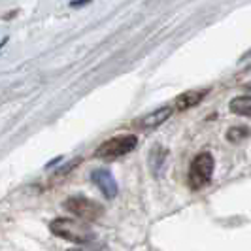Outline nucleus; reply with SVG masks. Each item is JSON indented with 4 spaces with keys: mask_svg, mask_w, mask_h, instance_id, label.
I'll return each mask as SVG.
<instances>
[{
    "mask_svg": "<svg viewBox=\"0 0 251 251\" xmlns=\"http://www.w3.org/2000/svg\"><path fill=\"white\" fill-rule=\"evenodd\" d=\"M174 112V108L172 106H163V108H157V110H153L150 112L148 115H144L142 119H138L134 125L142 128V130H151V128H157V126H161L172 115Z\"/></svg>",
    "mask_w": 251,
    "mask_h": 251,
    "instance_id": "39448f33",
    "label": "nucleus"
},
{
    "mask_svg": "<svg viewBox=\"0 0 251 251\" xmlns=\"http://www.w3.org/2000/svg\"><path fill=\"white\" fill-rule=\"evenodd\" d=\"M228 110L242 117H251V97H236L228 102Z\"/></svg>",
    "mask_w": 251,
    "mask_h": 251,
    "instance_id": "6e6552de",
    "label": "nucleus"
},
{
    "mask_svg": "<svg viewBox=\"0 0 251 251\" xmlns=\"http://www.w3.org/2000/svg\"><path fill=\"white\" fill-rule=\"evenodd\" d=\"M6 42H8V38H4V40H2V42H0V50H2V48H4V46H6Z\"/></svg>",
    "mask_w": 251,
    "mask_h": 251,
    "instance_id": "ddd939ff",
    "label": "nucleus"
},
{
    "mask_svg": "<svg viewBox=\"0 0 251 251\" xmlns=\"http://www.w3.org/2000/svg\"><path fill=\"white\" fill-rule=\"evenodd\" d=\"M89 2H91V0H72V2H70V6H72V8H79V6L89 4Z\"/></svg>",
    "mask_w": 251,
    "mask_h": 251,
    "instance_id": "9b49d317",
    "label": "nucleus"
},
{
    "mask_svg": "<svg viewBox=\"0 0 251 251\" xmlns=\"http://www.w3.org/2000/svg\"><path fill=\"white\" fill-rule=\"evenodd\" d=\"M15 13H17V10H13V12H10V13H8V15H4V19H6V21H8V19H10V17H13V15H15Z\"/></svg>",
    "mask_w": 251,
    "mask_h": 251,
    "instance_id": "f8f14e48",
    "label": "nucleus"
},
{
    "mask_svg": "<svg viewBox=\"0 0 251 251\" xmlns=\"http://www.w3.org/2000/svg\"><path fill=\"white\" fill-rule=\"evenodd\" d=\"M70 251H83V250H79V248H77V250H70Z\"/></svg>",
    "mask_w": 251,
    "mask_h": 251,
    "instance_id": "4468645a",
    "label": "nucleus"
},
{
    "mask_svg": "<svg viewBox=\"0 0 251 251\" xmlns=\"http://www.w3.org/2000/svg\"><path fill=\"white\" fill-rule=\"evenodd\" d=\"M91 179L95 181L97 187L100 189L102 195H104L106 199H113V197L117 195V181H115V177H113L108 170H104V168L95 170V172L91 174Z\"/></svg>",
    "mask_w": 251,
    "mask_h": 251,
    "instance_id": "423d86ee",
    "label": "nucleus"
},
{
    "mask_svg": "<svg viewBox=\"0 0 251 251\" xmlns=\"http://www.w3.org/2000/svg\"><path fill=\"white\" fill-rule=\"evenodd\" d=\"M64 206L70 214H74L79 219H85V221H95L104 214V208L100 204L91 201L87 197H70Z\"/></svg>",
    "mask_w": 251,
    "mask_h": 251,
    "instance_id": "20e7f679",
    "label": "nucleus"
},
{
    "mask_svg": "<svg viewBox=\"0 0 251 251\" xmlns=\"http://www.w3.org/2000/svg\"><path fill=\"white\" fill-rule=\"evenodd\" d=\"M210 93V89H193V91H185L177 97L174 100V110L177 112H185V110H191L195 106H199L204 97Z\"/></svg>",
    "mask_w": 251,
    "mask_h": 251,
    "instance_id": "0eeeda50",
    "label": "nucleus"
},
{
    "mask_svg": "<svg viewBox=\"0 0 251 251\" xmlns=\"http://www.w3.org/2000/svg\"><path fill=\"white\" fill-rule=\"evenodd\" d=\"M214 166H215V161L214 157H212V153H208V151L199 153L193 159L191 166H189V177H187L189 187L193 189V191H201V189L206 187L212 181Z\"/></svg>",
    "mask_w": 251,
    "mask_h": 251,
    "instance_id": "f03ea898",
    "label": "nucleus"
},
{
    "mask_svg": "<svg viewBox=\"0 0 251 251\" xmlns=\"http://www.w3.org/2000/svg\"><path fill=\"white\" fill-rule=\"evenodd\" d=\"M166 155H168V151L164 150L163 146H155L150 153V166L151 170H153V174L157 176L161 170H163V164L166 161Z\"/></svg>",
    "mask_w": 251,
    "mask_h": 251,
    "instance_id": "1a4fd4ad",
    "label": "nucleus"
},
{
    "mask_svg": "<svg viewBox=\"0 0 251 251\" xmlns=\"http://www.w3.org/2000/svg\"><path fill=\"white\" fill-rule=\"evenodd\" d=\"M50 228H51V232L57 234L59 238L74 242V244H89L91 240L95 238L93 230H91L83 221H77V219L57 217V219L51 221Z\"/></svg>",
    "mask_w": 251,
    "mask_h": 251,
    "instance_id": "f257e3e1",
    "label": "nucleus"
},
{
    "mask_svg": "<svg viewBox=\"0 0 251 251\" xmlns=\"http://www.w3.org/2000/svg\"><path fill=\"white\" fill-rule=\"evenodd\" d=\"M250 136V128L248 126H230L226 130V140L232 144H238L242 140H246Z\"/></svg>",
    "mask_w": 251,
    "mask_h": 251,
    "instance_id": "9d476101",
    "label": "nucleus"
},
{
    "mask_svg": "<svg viewBox=\"0 0 251 251\" xmlns=\"http://www.w3.org/2000/svg\"><path fill=\"white\" fill-rule=\"evenodd\" d=\"M138 138L134 134H121V136H113V138L106 140L104 144H100V148L95 151V155L99 159H106V161H112V159H119L126 153L136 148Z\"/></svg>",
    "mask_w": 251,
    "mask_h": 251,
    "instance_id": "7ed1b4c3",
    "label": "nucleus"
}]
</instances>
